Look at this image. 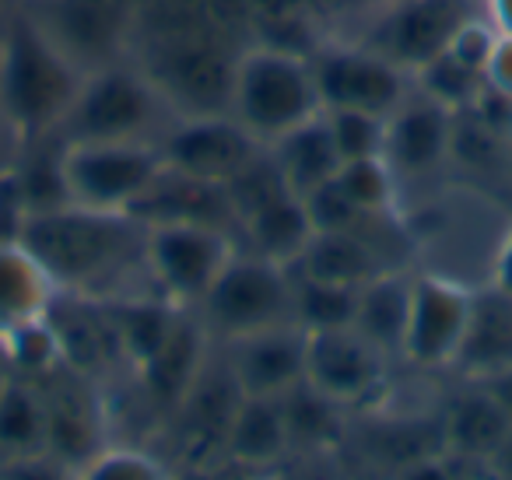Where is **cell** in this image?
Instances as JSON below:
<instances>
[{"label": "cell", "instance_id": "6da1fadb", "mask_svg": "<svg viewBox=\"0 0 512 480\" xmlns=\"http://www.w3.org/2000/svg\"><path fill=\"white\" fill-rule=\"evenodd\" d=\"M148 225L130 211L60 204L25 218L18 242L43 263L60 291L113 298L116 284L144 263Z\"/></svg>", "mask_w": 512, "mask_h": 480}, {"label": "cell", "instance_id": "7a4b0ae2", "mask_svg": "<svg viewBox=\"0 0 512 480\" xmlns=\"http://www.w3.org/2000/svg\"><path fill=\"white\" fill-rule=\"evenodd\" d=\"M85 74L36 15L15 18L0 43V113L25 141L53 137Z\"/></svg>", "mask_w": 512, "mask_h": 480}, {"label": "cell", "instance_id": "3957f363", "mask_svg": "<svg viewBox=\"0 0 512 480\" xmlns=\"http://www.w3.org/2000/svg\"><path fill=\"white\" fill-rule=\"evenodd\" d=\"M228 113L264 144L323 113L313 67L306 57L274 46H253L232 64Z\"/></svg>", "mask_w": 512, "mask_h": 480}, {"label": "cell", "instance_id": "277c9868", "mask_svg": "<svg viewBox=\"0 0 512 480\" xmlns=\"http://www.w3.org/2000/svg\"><path fill=\"white\" fill-rule=\"evenodd\" d=\"M295 277L292 267H281L264 256L246 253L232 256L218 281L200 298V323L211 333L232 340H242L249 333L271 330V326L295 323Z\"/></svg>", "mask_w": 512, "mask_h": 480}, {"label": "cell", "instance_id": "5b68a950", "mask_svg": "<svg viewBox=\"0 0 512 480\" xmlns=\"http://www.w3.org/2000/svg\"><path fill=\"white\" fill-rule=\"evenodd\" d=\"M162 109V88L134 67L102 64L85 74L81 92L53 134L71 141H144Z\"/></svg>", "mask_w": 512, "mask_h": 480}, {"label": "cell", "instance_id": "8992f818", "mask_svg": "<svg viewBox=\"0 0 512 480\" xmlns=\"http://www.w3.org/2000/svg\"><path fill=\"white\" fill-rule=\"evenodd\" d=\"M60 162L71 204L95 211L134 214L165 172L155 141H71L64 144Z\"/></svg>", "mask_w": 512, "mask_h": 480}, {"label": "cell", "instance_id": "52a82bcc", "mask_svg": "<svg viewBox=\"0 0 512 480\" xmlns=\"http://www.w3.org/2000/svg\"><path fill=\"white\" fill-rule=\"evenodd\" d=\"M144 263L151 281L176 305L200 302L221 270L232 263L235 242L228 228L207 221H144Z\"/></svg>", "mask_w": 512, "mask_h": 480}, {"label": "cell", "instance_id": "ba28073f", "mask_svg": "<svg viewBox=\"0 0 512 480\" xmlns=\"http://www.w3.org/2000/svg\"><path fill=\"white\" fill-rule=\"evenodd\" d=\"M158 144L165 169L197 183L228 186L260 151L267 148L232 113H197L165 130Z\"/></svg>", "mask_w": 512, "mask_h": 480}, {"label": "cell", "instance_id": "9c48e42d", "mask_svg": "<svg viewBox=\"0 0 512 480\" xmlns=\"http://www.w3.org/2000/svg\"><path fill=\"white\" fill-rule=\"evenodd\" d=\"M323 109H362L390 116L414 92V78L369 46H323L309 57Z\"/></svg>", "mask_w": 512, "mask_h": 480}, {"label": "cell", "instance_id": "30bf717a", "mask_svg": "<svg viewBox=\"0 0 512 480\" xmlns=\"http://www.w3.org/2000/svg\"><path fill=\"white\" fill-rule=\"evenodd\" d=\"M474 11V0H393L372 22L362 46L414 74L449 50L460 25Z\"/></svg>", "mask_w": 512, "mask_h": 480}, {"label": "cell", "instance_id": "8fae6325", "mask_svg": "<svg viewBox=\"0 0 512 480\" xmlns=\"http://www.w3.org/2000/svg\"><path fill=\"white\" fill-rule=\"evenodd\" d=\"M386 358L355 326L306 333V379L316 393L341 407H355L376 396L386 382Z\"/></svg>", "mask_w": 512, "mask_h": 480}, {"label": "cell", "instance_id": "7c38bea8", "mask_svg": "<svg viewBox=\"0 0 512 480\" xmlns=\"http://www.w3.org/2000/svg\"><path fill=\"white\" fill-rule=\"evenodd\" d=\"M470 302H474V291L449 281V277H414L411 316H407L404 333V358L421 368L453 365L470 319Z\"/></svg>", "mask_w": 512, "mask_h": 480}, {"label": "cell", "instance_id": "4fadbf2b", "mask_svg": "<svg viewBox=\"0 0 512 480\" xmlns=\"http://www.w3.org/2000/svg\"><path fill=\"white\" fill-rule=\"evenodd\" d=\"M456 113L432 95L414 88L390 116L383 134V158L400 176H425L435 172L453 151Z\"/></svg>", "mask_w": 512, "mask_h": 480}, {"label": "cell", "instance_id": "5bb4252c", "mask_svg": "<svg viewBox=\"0 0 512 480\" xmlns=\"http://www.w3.org/2000/svg\"><path fill=\"white\" fill-rule=\"evenodd\" d=\"M232 344L228 372L242 396H285L306 379V330L299 323L271 326Z\"/></svg>", "mask_w": 512, "mask_h": 480}, {"label": "cell", "instance_id": "9a60e30c", "mask_svg": "<svg viewBox=\"0 0 512 480\" xmlns=\"http://www.w3.org/2000/svg\"><path fill=\"white\" fill-rule=\"evenodd\" d=\"M50 326L57 333L64 365L71 372L85 375V379L123 361L120 337H116L106 298L57 291V298L50 305Z\"/></svg>", "mask_w": 512, "mask_h": 480}, {"label": "cell", "instance_id": "2e32d148", "mask_svg": "<svg viewBox=\"0 0 512 480\" xmlns=\"http://www.w3.org/2000/svg\"><path fill=\"white\" fill-rule=\"evenodd\" d=\"M46 400V452L57 463H81L85 466L102 449L99 414L88 396L85 375L60 365L46 379H36ZM78 466V473H81Z\"/></svg>", "mask_w": 512, "mask_h": 480}, {"label": "cell", "instance_id": "e0dca14e", "mask_svg": "<svg viewBox=\"0 0 512 480\" xmlns=\"http://www.w3.org/2000/svg\"><path fill=\"white\" fill-rule=\"evenodd\" d=\"M453 368L467 379H502L512 372V295L495 284L474 291Z\"/></svg>", "mask_w": 512, "mask_h": 480}, {"label": "cell", "instance_id": "ac0fdd59", "mask_svg": "<svg viewBox=\"0 0 512 480\" xmlns=\"http://www.w3.org/2000/svg\"><path fill=\"white\" fill-rule=\"evenodd\" d=\"M204 368H207V326L179 312L165 344L137 372H141L144 393L158 407L179 410L186 396L193 393V386L200 382Z\"/></svg>", "mask_w": 512, "mask_h": 480}, {"label": "cell", "instance_id": "d6986e66", "mask_svg": "<svg viewBox=\"0 0 512 480\" xmlns=\"http://www.w3.org/2000/svg\"><path fill=\"white\" fill-rule=\"evenodd\" d=\"M46 4L53 8V15H36L46 32L85 71L106 64L109 50L123 36V0H46Z\"/></svg>", "mask_w": 512, "mask_h": 480}, {"label": "cell", "instance_id": "ffe728a7", "mask_svg": "<svg viewBox=\"0 0 512 480\" xmlns=\"http://www.w3.org/2000/svg\"><path fill=\"white\" fill-rule=\"evenodd\" d=\"M295 274L313 277V281L344 284V288H362L372 277L393 270L386 253L362 232V228H341V232H313L306 253L295 263Z\"/></svg>", "mask_w": 512, "mask_h": 480}, {"label": "cell", "instance_id": "44dd1931", "mask_svg": "<svg viewBox=\"0 0 512 480\" xmlns=\"http://www.w3.org/2000/svg\"><path fill=\"white\" fill-rule=\"evenodd\" d=\"M439 424L446 452L488 466V456L512 431V407L495 389H474L456 396Z\"/></svg>", "mask_w": 512, "mask_h": 480}, {"label": "cell", "instance_id": "7402d4cb", "mask_svg": "<svg viewBox=\"0 0 512 480\" xmlns=\"http://www.w3.org/2000/svg\"><path fill=\"white\" fill-rule=\"evenodd\" d=\"M242 232L249 239V253L274 260L281 267H295L313 239V218L306 211V200L292 190H281L242 214Z\"/></svg>", "mask_w": 512, "mask_h": 480}, {"label": "cell", "instance_id": "603a6c76", "mask_svg": "<svg viewBox=\"0 0 512 480\" xmlns=\"http://www.w3.org/2000/svg\"><path fill=\"white\" fill-rule=\"evenodd\" d=\"M292 445L281 396H239L225 428V452L235 463L271 466Z\"/></svg>", "mask_w": 512, "mask_h": 480}, {"label": "cell", "instance_id": "cb8c5ba5", "mask_svg": "<svg viewBox=\"0 0 512 480\" xmlns=\"http://www.w3.org/2000/svg\"><path fill=\"white\" fill-rule=\"evenodd\" d=\"M57 284L22 242H0V333L50 316Z\"/></svg>", "mask_w": 512, "mask_h": 480}, {"label": "cell", "instance_id": "d4e9b609", "mask_svg": "<svg viewBox=\"0 0 512 480\" xmlns=\"http://www.w3.org/2000/svg\"><path fill=\"white\" fill-rule=\"evenodd\" d=\"M278 162L281 176H285L288 190L295 197H306L316 186L330 183V179L341 172V151H337L334 137H330L327 116H313L302 127L288 130L285 137H278L274 144H267Z\"/></svg>", "mask_w": 512, "mask_h": 480}, {"label": "cell", "instance_id": "484cf974", "mask_svg": "<svg viewBox=\"0 0 512 480\" xmlns=\"http://www.w3.org/2000/svg\"><path fill=\"white\" fill-rule=\"evenodd\" d=\"M407 316H411V281L397 270H386L358 288V309L351 326L383 354H404Z\"/></svg>", "mask_w": 512, "mask_h": 480}, {"label": "cell", "instance_id": "4316f807", "mask_svg": "<svg viewBox=\"0 0 512 480\" xmlns=\"http://www.w3.org/2000/svg\"><path fill=\"white\" fill-rule=\"evenodd\" d=\"M109 316H113L116 337H120L123 361L134 368H141L158 347L165 344L169 330L179 319L176 302H158V298H141V295H113L106 298Z\"/></svg>", "mask_w": 512, "mask_h": 480}, {"label": "cell", "instance_id": "83f0119b", "mask_svg": "<svg viewBox=\"0 0 512 480\" xmlns=\"http://www.w3.org/2000/svg\"><path fill=\"white\" fill-rule=\"evenodd\" d=\"M46 452V400L39 382L11 372L0 393V466Z\"/></svg>", "mask_w": 512, "mask_h": 480}, {"label": "cell", "instance_id": "f1b7e54d", "mask_svg": "<svg viewBox=\"0 0 512 480\" xmlns=\"http://www.w3.org/2000/svg\"><path fill=\"white\" fill-rule=\"evenodd\" d=\"M358 309V288H344V284L313 281V277H295V323L306 333L316 330H341V326L355 323Z\"/></svg>", "mask_w": 512, "mask_h": 480}, {"label": "cell", "instance_id": "f546056e", "mask_svg": "<svg viewBox=\"0 0 512 480\" xmlns=\"http://www.w3.org/2000/svg\"><path fill=\"white\" fill-rule=\"evenodd\" d=\"M0 354L8 361V368L22 379H46L50 372H57L64 365L60 358V344L57 333L50 326V316L32 319V323H22L15 330L0 333Z\"/></svg>", "mask_w": 512, "mask_h": 480}, {"label": "cell", "instance_id": "4dcf8cb0", "mask_svg": "<svg viewBox=\"0 0 512 480\" xmlns=\"http://www.w3.org/2000/svg\"><path fill=\"white\" fill-rule=\"evenodd\" d=\"M414 88L432 95L435 102L449 106L453 113H463V109H470L477 99H481L488 81H484L481 71L467 67L463 60H456L453 53L446 50L442 57H435L432 64H425L418 74H414Z\"/></svg>", "mask_w": 512, "mask_h": 480}, {"label": "cell", "instance_id": "1f68e13d", "mask_svg": "<svg viewBox=\"0 0 512 480\" xmlns=\"http://www.w3.org/2000/svg\"><path fill=\"white\" fill-rule=\"evenodd\" d=\"M281 407H285L292 442L323 445V442H330V438H337L344 407L334 400H327L323 393H316L309 382H299V386L288 389V393L281 396Z\"/></svg>", "mask_w": 512, "mask_h": 480}, {"label": "cell", "instance_id": "d6a6232c", "mask_svg": "<svg viewBox=\"0 0 512 480\" xmlns=\"http://www.w3.org/2000/svg\"><path fill=\"white\" fill-rule=\"evenodd\" d=\"M337 183L344 186V193H348L365 214L397 211V172L386 165L383 155L344 162L341 172H337Z\"/></svg>", "mask_w": 512, "mask_h": 480}, {"label": "cell", "instance_id": "836d02e7", "mask_svg": "<svg viewBox=\"0 0 512 480\" xmlns=\"http://www.w3.org/2000/svg\"><path fill=\"white\" fill-rule=\"evenodd\" d=\"M323 116H327L330 137L341 151V162L383 155L386 116H372L362 109H323Z\"/></svg>", "mask_w": 512, "mask_h": 480}, {"label": "cell", "instance_id": "e575fe53", "mask_svg": "<svg viewBox=\"0 0 512 480\" xmlns=\"http://www.w3.org/2000/svg\"><path fill=\"white\" fill-rule=\"evenodd\" d=\"M81 477H92V480H158V477H169V466L158 463L151 452L141 449H106L102 445L85 466H81Z\"/></svg>", "mask_w": 512, "mask_h": 480}, {"label": "cell", "instance_id": "d590c367", "mask_svg": "<svg viewBox=\"0 0 512 480\" xmlns=\"http://www.w3.org/2000/svg\"><path fill=\"white\" fill-rule=\"evenodd\" d=\"M306 211L313 218L316 232H341V228H362V221L369 214L355 204V200L344 193V186L337 183V176L330 183L316 186L313 193H306Z\"/></svg>", "mask_w": 512, "mask_h": 480}, {"label": "cell", "instance_id": "8d00e7d4", "mask_svg": "<svg viewBox=\"0 0 512 480\" xmlns=\"http://www.w3.org/2000/svg\"><path fill=\"white\" fill-rule=\"evenodd\" d=\"M25 218H29V207L22 200L15 172H4L0 176V242H18Z\"/></svg>", "mask_w": 512, "mask_h": 480}, {"label": "cell", "instance_id": "74e56055", "mask_svg": "<svg viewBox=\"0 0 512 480\" xmlns=\"http://www.w3.org/2000/svg\"><path fill=\"white\" fill-rule=\"evenodd\" d=\"M484 81H488V88L512 99V36H498L495 53L484 67Z\"/></svg>", "mask_w": 512, "mask_h": 480}, {"label": "cell", "instance_id": "f35d334b", "mask_svg": "<svg viewBox=\"0 0 512 480\" xmlns=\"http://www.w3.org/2000/svg\"><path fill=\"white\" fill-rule=\"evenodd\" d=\"M491 284L512 295V228L505 232L502 246L495 253V267H491Z\"/></svg>", "mask_w": 512, "mask_h": 480}, {"label": "cell", "instance_id": "ab89813d", "mask_svg": "<svg viewBox=\"0 0 512 480\" xmlns=\"http://www.w3.org/2000/svg\"><path fill=\"white\" fill-rule=\"evenodd\" d=\"M488 473H491V477L512 480V431L502 438V445H498V449L488 456Z\"/></svg>", "mask_w": 512, "mask_h": 480}, {"label": "cell", "instance_id": "60d3db41", "mask_svg": "<svg viewBox=\"0 0 512 480\" xmlns=\"http://www.w3.org/2000/svg\"><path fill=\"white\" fill-rule=\"evenodd\" d=\"M488 22L498 29V36H512V0H484Z\"/></svg>", "mask_w": 512, "mask_h": 480}, {"label": "cell", "instance_id": "b9f144b4", "mask_svg": "<svg viewBox=\"0 0 512 480\" xmlns=\"http://www.w3.org/2000/svg\"><path fill=\"white\" fill-rule=\"evenodd\" d=\"M8 379H11V368H8V361H4V354H0V393H4Z\"/></svg>", "mask_w": 512, "mask_h": 480}, {"label": "cell", "instance_id": "7bdbcfd3", "mask_svg": "<svg viewBox=\"0 0 512 480\" xmlns=\"http://www.w3.org/2000/svg\"><path fill=\"white\" fill-rule=\"evenodd\" d=\"M509 137H512V116H509Z\"/></svg>", "mask_w": 512, "mask_h": 480}]
</instances>
